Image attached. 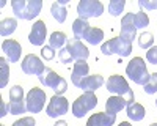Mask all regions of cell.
Instances as JSON below:
<instances>
[{
  "mask_svg": "<svg viewBox=\"0 0 157 126\" xmlns=\"http://www.w3.org/2000/svg\"><path fill=\"white\" fill-rule=\"evenodd\" d=\"M58 60L63 63V65H68V63H72L74 60H72V57H71V54L68 52V49L66 47H63L60 52H58Z\"/></svg>",
  "mask_w": 157,
  "mask_h": 126,
  "instance_id": "cell-31",
  "label": "cell"
},
{
  "mask_svg": "<svg viewBox=\"0 0 157 126\" xmlns=\"http://www.w3.org/2000/svg\"><path fill=\"white\" fill-rule=\"evenodd\" d=\"M126 74L129 76L130 81L138 84V85H146L149 77H151V74L146 69V63H145V60H143L141 57H135V58H132L127 63Z\"/></svg>",
  "mask_w": 157,
  "mask_h": 126,
  "instance_id": "cell-2",
  "label": "cell"
},
{
  "mask_svg": "<svg viewBox=\"0 0 157 126\" xmlns=\"http://www.w3.org/2000/svg\"><path fill=\"white\" fill-rule=\"evenodd\" d=\"M138 5L146 10H157V0H140Z\"/></svg>",
  "mask_w": 157,
  "mask_h": 126,
  "instance_id": "cell-35",
  "label": "cell"
},
{
  "mask_svg": "<svg viewBox=\"0 0 157 126\" xmlns=\"http://www.w3.org/2000/svg\"><path fill=\"white\" fill-rule=\"evenodd\" d=\"M149 126H157V123H152V124H149Z\"/></svg>",
  "mask_w": 157,
  "mask_h": 126,
  "instance_id": "cell-38",
  "label": "cell"
},
{
  "mask_svg": "<svg viewBox=\"0 0 157 126\" xmlns=\"http://www.w3.org/2000/svg\"><path fill=\"white\" fill-rule=\"evenodd\" d=\"M126 109H127V117L132 121H141L146 115L145 107H143L141 104H138V103H130V104H127Z\"/></svg>",
  "mask_w": 157,
  "mask_h": 126,
  "instance_id": "cell-22",
  "label": "cell"
},
{
  "mask_svg": "<svg viewBox=\"0 0 157 126\" xmlns=\"http://www.w3.org/2000/svg\"><path fill=\"white\" fill-rule=\"evenodd\" d=\"M152 44H154V36H152V33L143 32V33L138 36V46H140L141 49H151Z\"/></svg>",
  "mask_w": 157,
  "mask_h": 126,
  "instance_id": "cell-28",
  "label": "cell"
},
{
  "mask_svg": "<svg viewBox=\"0 0 157 126\" xmlns=\"http://www.w3.org/2000/svg\"><path fill=\"white\" fill-rule=\"evenodd\" d=\"M124 5H126L124 0H112L109 3V13L112 16H120L124 10Z\"/></svg>",
  "mask_w": 157,
  "mask_h": 126,
  "instance_id": "cell-29",
  "label": "cell"
},
{
  "mask_svg": "<svg viewBox=\"0 0 157 126\" xmlns=\"http://www.w3.org/2000/svg\"><path fill=\"white\" fill-rule=\"evenodd\" d=\"M155 107H157V99H155Z\"/></svg>",
  "mask_w": 157,
  "mask_h": 126,
  "instance_id": "cell-39",
  "label": "cell"
},
{
  "mask_svg": "<svg viewBox=\"0 0 157 126\" xmlns=\"http://www.w3.org/2000/svg\"><path fill=\"white\" fill-rule=\"evenodd\" d=\"M69 0H60V2H55L52 3L50 6V13H52V18H54L57 22L63 24L68 18V10H66V5H68Z\"/></svg>",
  "mask_w": 157,
  "mask_h": 126,
  "instance_id": "cell-20",
  "label": "cell"
},
{
  "mask_svg": "<svg viewBox=\"0 0 157 126\" xmlns=\"http://www.w3.org/2000/svg\"><path fill=\"white\" fill-rule=\"evenodd\" d=\"M10 113L11 115H19L27 110V104H25L24 99V90L21 85H14L10 90Z\"/></svg>",
  "mask_w": 157,
  "mask_h": 126,
  "instance_id": "cell-7",
  "label": "cell"
},
{
  "mask_svg": "<svg viewBox=\"0 0 157 126\" xmlns=\"http://www.w3.org/2000/svg\"><path fill=\"white\" fill-rule=\"evenodd\" d=\"M8 81H10V68L6 60L2 57L0 58V88H5Z\"/></svg>",
  "mask_w": 157,
  "mask_h": 126,
  "instance_id": "cell-26",
  "label": "cell"
},
{
  "mask_svg": "<svg viewBox=\"0 0 157 126\" xmlns=\"http://www.w3.org/2000/svg\"><path fill=\"white\" fill-rule=\"evenodd\" d=\"M64 44H68V38H66V35H64L63 32H54V33L50 35V38H49V46L54 49V50H55V49H57V50H61Z\"/></svg>",
  "mask_w": 157,
  "mask_h": 126,
  "instance_id": "cell-23",
  "label": "cell"
},
{
  "mask_svg": "<svg viewBox=\"0 0 157 126\" xmlns=\"http://www.w3.org/2000/svg\"><path fill=\"white\" fill-rule=\"evenodd\" d=\"M102 85H104V77L99 74H94V76H86V77L78 84V88H82L85 93H94Z\"/></svg>",
  "mask_w": 157,
  "mask_h": 126,
  "instance_id": "cell-18",
  "label": "cell"
},
{
  "mask_svg": "<svg viewBox=\"0 0 157 126\" xmlns=\"http://www.w3.org/2000/svg\"><path fill=\"white\" fill-rule=\"evenodd\" d=\"M66 49H68V52L71 54V57H72L74 61H77V60H86V58L90 57L88 47H86L82 41L75 40V38H72V40H68Z\"/></svg>",
  "mask_w": 157,
  "mask_h": 126,
  "instance_id": "cell-12",
  "label": "cell"
},
{
  "mask_svg": "<svg viewBox=\"0 0 157 126\" xmlns=\"http://www.w3.org/2000/svg\"><path fill=\"white\" fill-rule=\"evenodd\" d=\"M88 71H90V66L85 60H77L74 63V69H72V74H71V81L75 87H78L86 76H88Z\"/></svg>",
  "mask_w": 157,
  "mask_h": 126,
  "instance_id": "cell-19",
  "label": "cell"
},
{
  "mask_svg": "<svg viewBox=\"0 0 157 126\" xmlns=\"http://www.w3.org/2000/svg\"><path fill=\"white\" fill-rule=\"evenodd\" d=\"M21 68H22V71L25 74H29V76H39L46 69V66H44V63L41 61V58H38L33 54H29L27 57L22 60Z\"/></svg>",
  "mask_w": 157,
  "mask_h": 126,
  "instance_id": "cell-11",
  "label": "cell"
},
{
  "mask_svg": "<svg viewBox=\"0 0 157 126\" xmlns=\"http://www.w3.org/2000/svg\"><path fill=\"white\" fill-rule=\"evenodd\" d=\"M2 50L6 54V60L10 63H16L19 61L21 58V54H22V47L17 41L14 40H5L2 43Z\"/></svg>",
  "mask_w": 157,
  "mask_h": 126,
  "instance_id": "cell-15",
  "label": "cell"
},
{
  "mask_svg": "<svg viewBox=\"0 0 157 126\" xmlns=\"http://www.w3.org/2000/svg\"><path fill=\"white\" fill-rule=\"evenodd\" d=\"M68 110H69L68 99L60 96V95H54L50 98V103L46 109V113L50 118H57V117H61L64 113H68Z\"/></svg>",
  "mask_w": 157,
  "mask_h": 126,
  "instance_id": "cell-9",
  "label": "cell"
},
{
  "mask_svg": "<svg viewBox=\"0 0 157 126\" xmlns=\"http://www.w3.org/2000/svg\"><path fill=\"white\" fill-rule=\"evenodd\" d=\"M11 6H13V11H14L16 18L32 21L41 13L43 2L41 0H29V2H25V0H13Z\"/></svg>",
  "mask_w": 157,
  "mask_h": 126,
  "instance_id": "cell-1",
  "label": "cell"
},
{
  "mask_svg": "<svg viewBox=\"0 0 157 126\" xmlns=\"http://www.w3.org/2000/svg\"><path fill=\"white\" fill-rule=\"evenodd\" d=\"M143 90H145L148 95L157 93V73H152V74H151V77H149L148 84L143 85Z\"/></svg>",
  "mask_w": 157,
  "mask_h": 126,
  "instance_id": "cell-30",
  "label": "cell"
},
{
  "mask_svg": "<svg viewBox=\"0 0 157 126\" xmlns=\"http://www.w3.org/2000/svg\"><path fill=\"white\" fill-rule=\"evenodd\" d=\"M54 126H68V123H66V121H63V120H60V121H57Z\"/></svg>",
  "mask_w": 157,
  "mask_h": 126,
  "instance_id": "cell-36",
  "label": "cell"
},
{
  "mask_svg": "<svg viewBox=\"0 0 157 126\" xmlns=\"http://www.w3.org/2000/svg\"><path fill=\"white\" fill-rule=\"evenodd\" d=\"M77 13L80 19H90V18H99L104 13V5L99 0H82L77 5Z\"/></svg>",
  "mask_w": 157,
  "mask_h": 126,
  "instance_id": "cell-6",
  "label": "cell"
},
{
  "mask_svg": "<svg viewBox=\"0 0 157 126\" xmlns=\"http://www.w3.org/2000/svg\"><path fill=\"white\" fill-rule=\"evenodd\" d=\"M44 103H46V92L43 88H36L33 87L29 92L27 98H25V104H27V110L32 113H38L44 109Z\"/></svg>",
  "mask_w": 157,
  "mask_h": 126,
  "instance_id": "cell-8",
  "label": "cell"
},
{
  "mask_svg": "<svg viewBox=\"0 0 157 126\" xmlns=\"http://www.w3.org/2000/svg\"><path fill=\"white\" fill-rule=\"evenodd\" d=\"M102 54L104 55H120V57H129L130 52H132V43L124 40L123 36H116V38H112L110 41L104 43L102 47Z\"/></svg>",
  "mask_w": 157,
  "mask_h": 126,
  "instance_id": "cell-3",
  "label": "cell"
},
{
  "mask_svg": "<svg viewBox=\"0 0 157 126\" xmlns=\"http://www.w3.org/2000/svg\"><path fill=\"white\" fill-rule=\"evenodd\" d=\"M83 40L86 41V43H90V44H93V46H96V44H99L102 40H104V32L101 30V29H98V27H91L88 32H86V35H85V38Z\"/></svg>",
  "mask_w": 157,
  "mask_h": 126,
  "instance_id": "cell-24",
  "label": "cell"
},
{
  "mask_svg": "<svg viewBox=\"0 0 157 126\" xmlns=\"http://www.w3.org/2000/svg\"><path fill=\"white\" fill-rule=\"evenodd\" d=\"M105 85H107V90L110 93L116 95V96H127L130 92H132L129 84H127V81L123 77V76H118V74L110 76V77L107 79Z\"/></svg>",
  "mask_w": 157,
  "mask_h": 126,
  "instance_id": "cell-10",
  "label": "cell"
},
{
  "mask_svg": "<svg viewBox=\"0 0 157 126\" xmlns=\"http://www.w3.org/2000/svg\"><path fill=\"white\" fill-rule=\"evenodd\" d=\"M39 82H41L44 87H49L55 92V95H63L64 92L68 90V84L61 76H58L54 69H50L46 66V69L38 76Z\"/></svg>",
  "mask_w": 157,
  "mask_h": 126,
  "instance_id": "cell-4",
  "label": "cell"
},
{
  "mask_svg": "<svg viewBox=\"0 0 157 126\" xmlns=\"http://www.w3.org/2000/svg\"><path fill=\"white\" fill-rule=\"evenodd\" d=\"M41 55H43L44 60H52V58L55 57V50L52 49L50 46H43V49H41Z\"/></svg>",
  "mask_w": 157,
  "mask_h": 126,
  "instance_id": "cell-33",
  "label": "cell"
},
{
  "mask_svg": "<svg viewBox=\"0 0 157 126\" xmlns=\"http://www.w3.org/2000/svg\"><path fill=\"white\" fill-rule=\"evenodd\" d=\"M35 124H36V121L33 117H24V118L13 123V126H35Z\"/></svg>",
  "mask_w": 157,
  "mask_h": 126,
  "instance_id": "cell-32",
  "label": "cell"
},
{
  "mask_svg": "<svg viewBox=\"0 0 157 126\" xmlns=\"http://www.w3.org/2000/svg\"><path fill=\"white\" fill-rule=\"evenodd\" d=\"M116 121V115L115 113H93L88 121H86V126H113Z\"/></svg>",
  "mask_w": 157,
  "mask_h": 126,
  "instance_id": "cell-17",
  "label": "cell"
},
{
  "mask_svg": "<svg viewBox=\"0 0 157 126\" xmlns=\"http://www.w3.org/2000/svg\"><path fill=\"white\" fill-rule=\"evenodd\" d=\"M132 21H134V25H135V29H145L146 25L149 24V18L145 11H138L135 13V14L132 16Z\"/></svg>",
  "mask_w": 157,
  "mask_h": 126,
  "instance_id": "cell-27",
  "label": "cell"
},
{
  "mask_svg": "<svg viewBox=\"0 0 157 126\" xmlns=\"http://www.w3.org/2000/svg\"><path fill=\"white\" fill-rule=\"evenodd\" d=\"M96 106H98L96 95L94 93H83L82 96H78L74 101V104H72V115L75 118H82V117L86 115L91 109H94Z\"/></svg>",
  "mask_w": 157,
  "mask_h": 126,
  "instance_id": "cell-5",
  "label": "cell"
},
{
  "mask_svg": "<svg viewBox=\"0 0 157 126\" xmlns=\"http://www.w3.org/2000/svg\"><path fill=\"white\" fill-rule=\"evenodd\" d=\"M91 27H90V24H88V21H85V19H75L74 22H72V33H74V38L75 40H83L85 38V35H86V32L90 30Z\"/></svg>",
  "mask_w": 157,
  "mask_h": 126,
  "instance_id": "cell-21",
  "label": "cell"
},
{
  "mask_svg": "<svg viewBox=\"0 0 157 126\" xmlns=\"http://www.w3.org/2000/svg\"><path fill=\"white\" fill-rule=\"evenodd\" d=\"M46 35H47V29H46L44 21H36L29 35V41L33 46H43L46 41Z\"/></svg>",
  "mask_w": 157,
  "mask_h": 126,
  "instance_id": "cell-14",
  "label": "cell"
},
{
  "mask_svg": "<svg viewBox=\"0 0 157 126\" xmlns=\"http://www.w3.org/2000/svg\"><path fill=\"white\" fill-rule=\"evenodd\" d=\"M146 60L152 65H157V46H152L146 52Z\"/></svg>",
  "mask_w": 157,
  "mask_h": 126,
  "instance_id": "cell-34",
  "label": "cell"
},
{
  "mask_svg": "<svg viewBox=\"0 0 157 126\" xmlns=\"http://www.w3.org/2000/svg\"><path fill=\"white\" fill-rule=\"evenodd\" d=\"M130 103H135V98H126V96H116V95H113V96L107 98V101H105V110L109 113H115V115H116V112L123 110Z\"/></svg>",
  "mask_w": 157,
  "mask_h": 126,
  "instance_id": "cell-13",
  "label": "cell"
},
{
  "mask_svg": "<svg viewBox=\"0 0 157 126\" xmlns=\"http://www.w3.org/2000/svg\"><path fill=\"white\" fill-rule=\"evenodd\" d=\"M120 126H132V124L127 123V121H123V123H120Z\"/></svg>",
  "mask_w": 157,
  "mask_h": 126,
  "instance_id": "cell-37",
  "label": "cell"
},
{
  "mask_svg": "<svg viewBox=\"0 0 157 126\" xmlns=\"http://www.w3.org/2000/svg\"><path fill=\"white\" fill-rule=\"evenodd\" d=\"M132 13H127V14L121 19V35L124 40L130 41V43H134L135 40V35H137V29H135V25H134V21H132Z\"/></svg>",
  "mask_w": 157,
  "mask_h": 126,
  "instance_id": "cell-16",
  "label": "cell"
},
{
  "mask_svg": "<svg viewBox=\"0 0 157 126\" xmlns=\"http://www.w3.org/2000/svg\"><path fill=\"white\" fill-rule=\"evenodd\" d=\"M17 27V21L13 19V18H6L0 22V35L2 36H10L13 32L16 30Z\"/></svg>",
  "mask_w": 157,
  "mask_h": 126,
  "instance_id": "cell-25",
  "label": "cell"
}]
</instances>
